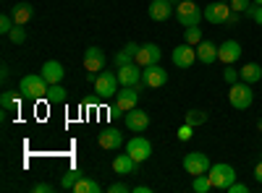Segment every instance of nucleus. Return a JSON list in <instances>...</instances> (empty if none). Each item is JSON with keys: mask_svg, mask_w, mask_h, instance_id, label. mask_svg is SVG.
Returning <instances> with one entry per match:
<instances>
[{"mask_svg": "<svg viewBox=\"0 0 262 193\" xmlns=\"http://www.w3.org/2000/svg\"><path fill=\"white\" fill-rule=\"evenodd\" d=\"M48 89H50V84L45 81V76L42 73H29L18 81V92L21 97H27L32 102H42V99H48Z\"/></svg>", "mask_w": 262, "mask_h": 193, "instance_id": "f257e3e1", "label": "nucleus"}, {"mask_svg": "<svg viewBox=\"0 0 262 193\" xmlns=\"http://www.w3.org/2000/svg\"><path fill=\"white\" fill-rule=\"evenodd\" d=\"M144 89V84H134V87H121L118 94H116V104H113V115L118 118L121 113H128V110H134V107L139 104V94Z\"/></svg>", "mask_w": 262, "mask_h": 193, "instance_id": "f03ea898", "label": "nucleus"}, {"mask_svg": "<svg viewBox=\"0 0 262 193\" xmlns=\"http://www.w3.org/2000/svg\"><path fill=\"white\" fill-rule=\"evenodd\" d=\"M205 18V13H202V8L194 3V0H181V3L176 6V21L184 26V29H189V26H200V21Z\"/></svg>", "mask_w": 262, "mask_h": 193, "instance_id": "7ed1b4c3", "label": "nucleus"}, {"mask_svg": "<svg viewBox=\"0 0 262 193\" xmlns=\"http://www.w3.org/2000/svg\"><path fill=\"white\" fill-rule=\"evenodd\" d=\"M207 178H210L212 188H217V190H228V188L236 183V170H233L231 164H226V162H217V164L210 167Z\"/></svg>", "mask_w": 262, "mask_h": 193, "instance_id": "20e7f679", "label": "nucleus"}, {"mask_svg": "<svg viewBox=\"0 0 262 193\" xmlns=\"http://www.w3.org/2000/svg\"><path fill=\"white\" fill-rule=\"evenodd\" d=\"M228 102H231V107H236V110H249L252 102H254V92L249 89V84H247V81L231 84Z\"/></svg>", "mask_w": 262, "mask_h": 193, "instance_id": "39448f33", "label": "nucleus"}, {"mask_svg": "<svg viewBox=\"0 0 262 193\" xmlns=\"http://www.w3.org/2000/svg\"><path fill=\"white\" fill-rule=\"evenodd\" d=\"M121 89V81H118V73H111V71H100L97 78H95V92L100 99H107V97H116Z\"/></svg>", "mask_w": 262, "mask_h": 193, "instance_id": "423d86ee", "label": "nucleus"}, {"mask_svg": "<svg viewBox=\"0 0 262 193\" xmlns=\"http://www.w3.org/2000/svg\"><path fill=\"white\" fill-rule=\"evenodd\" d=\"M210 157L205 154V152H189L186 157H184V170L191 175V178H196V175H207L210 173Z\"/></svg>", "mask_w": 262, "mask_h": 193, "instance_id": "0eeeda50", "label": "nucleus"}, {"mask_svg": "<svg viewBox=\"0 0 262 193\" xmlns=\"http://www.w3.org/2000/svg\"><path fill=\"white\" fill-rule=\"evenodd\" d=\"M165 81H168V71L160 63H152V66L142 68V84L147 89H160V87H165Z\"/></svg>", "mask_w": 262, "mask_h": 193, "instance_id": "6e6552de", "label": "nucleus"}, {"mask_svg": "<svg viewBox=\"0 0 262 193\" xmlns=\"http://www.w3.org/2000/svg\"><path fill=\"white\" fill-rule=\"evenodd\" d=\"M126 154H131V157L142 164V162H147V159L152 157V144H149L144 136H134L131 141H126Z\"/></svg>", "mask_w": 262, "mask_h": 193, "instance_id": "1a4fd4ad", "label": "nucleus"}, {"mask_svg": "<svg viewBox=\"0 0 262 193\" xmlns=\"http://www.w3.org/2000/svg\"><path fill=\"white\" fill-rule=\"evenodd\" d=\"M170 60H173V66H176V68H184L186 71V68L194 66V60H196V47L189 45V42H184V45H179L176 50H173Z\"/></svg>", "mask_w": 262, "mask_h": 193, "instance_id": "9d476101", "label": "nucleus"}, {"mask_svg": "<svg viewBox=\"0 0 262 193\" xmlns=\"http://www.w3.org/2000/svg\"><path fill=\"white\" fill-rule=\"evenodd\" d=\"M97 144H100V149H105V152H118L126 141H123V133L118 131V128H105V131H100V136H97Z\"/></svg>", "mask_w": 262, "mask_h": 193, "instance_id": "9b49d317", "label": "nucleus"}, {"mask_svg": "<svg viewBox=\"0 0 262 193\" xmlns=\"http://www.w3.org/2000/svg\"><path fill=\"white\" fill-rule=\"evenodd\" d=\"M84 68H86V73H100L105 68V52L97 45L84 50Z\"/></svg>", "mask_w": 262, "mask_h": 193, "instance_id": "f8f14e48", "label": "nucleus"}, {"mask_svg": "<svg viewBox=\"0 0 262 193\" xmlns=\"http://www.w3.org/2000/svg\"><path fill=\"white\" fill-rule=\"evenodd\" d=\"M160 58H163V50L155 45V42H147V45L139 47L134 63H137V66H142V68H147V66H152V63H160Z\"/></svg>", "mask_w": 262, "mask_h": 193, "instance_id": "ddd939ff", "label": "nucleus"}, {"mask_svg": "<svg viewBox=\"0 0 262 193\" xmlns=\"http://www.w3.org/2000/svg\"><path fill=\"white\" fill-rule=\"evenodd\" d=\"M205 21H210V24H226L228 21V16H231V6L228 3H210V6H205Z\"/></svg>", "mask_w": 262, "mask_h": 193, "instance_id": "4468645a", "label": "nucleus"}, {"mask_svg": "<svg viewBox=\"0 0 262 193\" xmlns=\"http://www.w3.org/2000/svg\"><path fill=\"white\" fill-rule=\"evenodd\" d=\"M242 58V45H238L236 39H226L223 45H217V60L223 63V66H231Z\"/></svg>", "mask_w": 262, "mask_h": 193, "instance_id": "2eb2a0df", "label": "nucleus"}, {"mask_svg": "<svg viewBox=\"0 0 262 193\" xmlns=\"http://www.w3.org/2000/svg\"><path fill=\"white\" fill-rule=\"evenodd\" d=\"M126 128L134 133H144L149 128V115L144 110H139V107H134V110L126 113Z\"/></svg>", "mask_w": 262, "mask_h": 193, "instance_id": "dca6fc26", "label": "nucleus"}, {"mask_svg": "<svg viewBox=\"0 0 262 193\" xmlns=\"http://www.w3.org/2000/svg\"><path fill=\"white\" fill-rule=\"evenodd\" d=\"M116 73H118L121 87H134V84H139V81H142V66H137V63H128V66H121Z\"/></svg>", "mask_w": 262, "mask_h": 193, "instance_id": "f3484780", "label": "nucleus"}, {"mask_svg": "<svg viewBox=\"0 0 262 193\" xmlns=\"http://www.w3.org/2000/svg\"><path fill=\"white\" fill-rule=\"evenodd\" d=\"M147 13H149L152 21H168L173 13H176V8H173L168 0H152L149 8H147Z\"/></svg>", "mask_w": 262, "mask_h": 193, "instance_id": "a211bd4d", "label": "nucleus"}, {"mask_svg": "<svg viewBox=\"0 0 262 193\" xmlns=\"http://www.w3.org/2000/svg\"><path fill=\"white\" fill-rule=\"evenodd\" d=\"M42 76H45V81L48 84H60L63 81V76H66V68L60 66L58 60H48L45 66H42V71H39Z\"/></svg>", "mask_w": 262, "mask_h": 193, "instance_id": "6ab92c4d", "label": "nucleus"}, {"mask_svg": "<svg viewBox=\"0 0 262 193\" xmlns=\"http://www.w3.org/2000/svg\"><path fill=\"white\" fill-rule=\"evenodd\" d=\"M196 60H202L205 66L207 63H215L217 60V45L210 39H202L200 45H196Z\"/></svg>", "mask_w": 262, "mask_h": 193, "instance_id": "aec40b11", "label": "nucleus"}, {"mask_svg": "<svg viewBox=\"0 0 262 193\" xmlns=\"http://www.w3.org/2000/svg\"><path fill=\"white\" fill-rule=\"evenodd\" d=\"M137 159L131 157V154H118L116 159H113V170L118 175H131V173H137Z\"/></svg>", "mask_w": 262, "mask_h": 193, "instance_id": "412c9836", "label": "nucleus"}, {"mask_svg": "<svg viewBox=\"0 0 262 193\" xmlns=\"http://www.w3.org/2000/svg\"><path fill=\"white\" fill-rule=\"evenodd\" d=\"M0 107H3V113H18L21 107V92H3L0 94Z\"/></svg>", "mask_w": 262, "mask_h": 193, "instance_id": "4be33fe9", "label": "nucleus"}, {"mask_svg": "<svg viewBox=\"0 0 262 193\" xmlns=\"http://www.w3.org/2000/svg\"><path fill=\"white\" fill-rule=\"evenodd\" d=\"M11 16L16 21V26H24V24H29V18H32V6L29 3H16L11 8Z\"/></svg>", "mask_w": 262, "mask_h": 193, "instance_id": "5701e85b", "label": "nucleus"}, {"mask_svg": "<svg viewBox=\"0 0 262 193\" xmlns=\"http://www.w3.org/2000/svg\"><path fill=\"white\" fill-rule=\"evenodd\" d=\"M238 73H242V81H247V84L262 81V66L259 63H247L244 68H238Z\"/></svg>", "mask_w": 262, "mask_h": 193, "instance_id": "b1692460", "label": "nucleus"}, {"mask_svg": "<svg viewBox=\"0 0 262 193\" xmlns=\"http://www.w3.org/2000/svg\"><path fill=\"white\" fill-rule=\"evenodd\" d=\"M74 193H100L102 190V185L97 183V180H92V178H79L76 183H74V188H71Z\"/></svg>", "mask_w": 262, "mask_h": 193, "instance_id": "393cba45", "label": "nucleus"}, {"mask_svg": "<svg viewBox=\"0 0 262 193\" xmlns=\"http://www.w3.org/2000/svg\"><path fill=\"white\" fill-rule=\"evenodd\" d=\"M48 102H50V104H66V102H69V92L63 89V84H50Z\"/></svg>", "mask_w": 262, "mask_h": 193, "instance_id": "a878e982", "label": "nucleus"}, {"mask_svg": "<svg viewBox=\"0 0 262 193\" xmlns=\"http://www.w3.org/2000/svg\"><path fill=\"white\" fill-rule=\"evenodd\" d=\"M207 118H210V115H207V110H196V107H194V110H189V113L184 115V123H189V125H194V128H196V125H205V123H207Z\"/></svg>", "mask_w": 262, "mask_h": 193, "instance_id": "bb28decb", "label": "nucleus"}, {"mask_svg": "<svg viewBox=\"0 0 262 193\" xmlns=\"http://www.w3.org/2000/svg\"><path fill=\"white\" fill-rule=\"evenodd\" d=\"M79 178H81V170H76V167H71V170H69V173H66V175H63V180H60V188H63V190H71V188H74V183H76Z\"/></svg>", "mask_w": 262, "mask_h": 193, "instance_id": "cd10ccee", "label": "nucleus"}, {"mask_svg": "<svg viewBox=\"0 0 262 193\" xmlns=\"http://www.w3.org/2000/svg\"><path fill=\"white\" fill-rule=\"evenodd\" d=\"M210 188H212V183H210L207 175H196V178L191 180V190H194V193H207Z\"/></svg>", "mask_w": 262, "mask_h": 193, "instance_id": "c85d7f7f", "label": "nucleus"}, {"mask_svg": "<svg viewBox=\"0 0 262 193\" xmlns=\"http://www.w3.org/2000/svg\"><path fill=\"white\" fill-rule=\"evenodd\" d=\"M186 42L196 47V45L202 42V29H200V26H189V29H186Z\"/></svg>", "mask_w": 262, "mask_h": 193, "instance_id": "c756f323", "label": "nucleus"}, {"mask_svg": "<svg viewBox=\"0 0 262 193\" xmlns=\"http://www.w3.org/2000/svg\"><path fill=\"white\" fill-rule=\"evenodd\" d=\"M231 11H236V13H247L252 6H254V0H231Z\"/></svg>", "mask_w": 262, "mask_h": 193, "instance_id": "7c9ffc66", "label": "nucleus"}, {"mask_svg": "<svg viewBox=\"0 0 262 193\" xmlns=\"http://www.w3.org/2000/svg\"><path fill=\"white\" fill-rule=\"evenodd\" d=\"M223 81H226V84H238V81H242V73L233 68V63H231V66H226V71H223Z\"/></svg>", "mask_w": 262, "mask_h": 193, "instance_id": "2f4dec72", "label": "nucleus"}, {"mask_svg": "<svg viewBox=\"0 0 262 193\" xmlns=\"http://www.w3.org/2000/svg\"><path fill=\"white\" fill-rule=\"evenodd\" d=\"M13 26H16V21H13L11 13H3V16H0V32H3V34H11Z\"/></svg>", "mask_w": 262, "mask_h": 193, "instance_id": "473e14b6", "label": "nucleus"}, {"mask_svg": "<svg viewBox=\"0 0 262 193\" xmlns=\"http://www.w3.org/2000/svg\"><path fill=\"white\" fill-rule=\"evenodd\" d=\"M113 63L121 68V66H128V63H134V55H128L126 50H118L116 52V58H113Z\"/></svg>", "mask_w": 262, "mask_h": 193, "instance_id": "72a5a7b5", "label": "nucleus"}, {"mask_svg": "<svg viewBox=\"0 0 262 193\" xmlns=\"http://www.w3.org/2000/svg\"><path fill=\"white\" fill-rule=\"evenodd\" d=\"M179 141H191V136H194V125H189V123H184L181 128H179Z\"/></svg>", "mask_w": 262, "mask_h": 193, "instance_id": "f704fd0d", "label": "nucleus"}, {"mask_svg": "<svg viewBox=\"0 0 262 193\" xmlns=\"http://www.w3.org/2000/svg\"><path fill=\"white\" fill-rule=\"evenodd\" d=\"M8 37H11V42H13V45H21V42L27 39V32L21 29V26H13V32H11Z\"/></svg>", "mask_w": 262, "mask_h": 193, "instance_id": "c9c22d12", "label": "nucleus"}, {"mask_svg": "<svg viewBox=\"0 0 262 193\" xmlns=\"http://www.w3.org/2000/svg\"><path fill=\"white\" fill-rule=\"evenodd\" d=\"M247 16L254 21V24H259V26H262V6H257V3H254V6L247 11Z\"/></svg>", "mask_w": 262, "mask_h": 193, "instance_id": "e433bc0d", "label": "nucleus"}, {"mask_svg": "<svg viewBox=\"0 0 262 193\" xmlns=\"http://www.w3.org/2000/svg\"><path fill=\"white\" fill-rule=\"evenodd\" d=\"M107 190H111V193H128L131 188L126 183H113V185H107Z\"/></svg>", "mask_w": 262, "mask_h": 193, "instance_id": "4c0bfd02", "label": "nucleus"}, {"mask_svg": "<svg viewBox=\"0 0 262 193\" xmlns=\"http://www.w3.org/2000/svg\"><path fill=\"white\" fill-rule=\"evenodd\" d=\"M32 190H34V193H53L55 188H53V185H48V183H37Z\"/></svg>", "mask_w": 262, "mask_h": 193, "instance_id": "58836bf2", "label": "nucleus"}, {"mask_svg": "<svg viewBox=\"0 0 262 193\" xmlns=\"http://www.w3.org/2000/svg\"><path fill=\"white\" fill-rule=\"evenodd\" d=\"M226 193H249V188H247L244 183H233V185H231Z\"/></svg>", "mask_w": 262, "mask_h": 193, "instance_id": "ea45409f", "label": "nucleus"}, {"mask_svg": "<svg viewBox=\"0 0 262 193\" xmlns=\"http://www.w3.org/2000/svg\"><path fill=\"white\" fill-rule=\"evenodd\" d=\"M139 47H142V45H137V42H128V45H126L123 50H126L128 55H134V60H137V52H139Z\"/></svg>", "mask_w": 262, "mask_h": 193, "instance_id": "a19ab883", "label": "nucleus"}, {"mask_svg": "<svg viewBox=\"0 0 262 193\" xmlns=\"http://www.w3.org/2000/svg\"><path fill=\"white\" fill-rule=\"evenodd\" d=\"M254 178H257V183H262V159H259L257 167H254Z\"/></svg>", "mask_w": 262, "mask_h": 193, "instance_id": "79ce46f5", "label": "nucleus"}, {"mask_svg": "<svg viewBox=\"0 0 262 193\" xmlns=\"http://www.w3.org/2000/svg\"><path fill=\"white\" fill-rule=\"evenodd\" d=\"M134 193H152V188L149 185H137V188H131Z\"/></svg>", "mask_w": 262, "mask_h": 193, "instance_id": "37998d69", "label": "nucleus"}, {"mask_svg": "<svg viewBox=\"0 0 262 193\" xmlns=\"http://www.w3.org/2000/svg\"><path fill=\"white\" fill-rule=\"evenodd\" d=\"M226 24H231V26H233V24H238V13H236V11H231V16H228Z\"/></svg>", "mask_w": 262, "mask_h": 193, "instance_id": "c03bdc74", "label": "nucleus"}, {"mask_svg": "<svg viewBox=\"0 0 262 193\" xmlns=\"http://www.w3.org/2000/svg\"><path fill=\"white\" fill-rule=\"evenodd\" d=\"M97 102H100V97H90L86 99V107H97Z\"/></svg>", "mask_w": 262, "mask_h": 193, "instance_id": "a18cd8bd", "label": "nucleus"}, {"mask_svg": "<svg viewBox=\"0 0 262 193\" xmlns=\"http://www.w3.org/2000/svg\"><path fill=\"white\" fill-rule=\"evenodd\" d=\"M168 3H170V6H173V8H176V6H179V3H181V0H168Z\"/></svg>", "mask_w": 262, "mask_h": 193, "instance_id": "49530a36", "label": "nucleus"}, {"mask_svg": "<svg viewBox=\"0 0 262 193\" xmlns=\"http://www.w3.org/2000/svg\"><path fill=\"white\" fill-rule=\"evenodd\" d=\"M257 128H259V131H262V120H259V123H257Z\"/></svg>", "mask_w": 262, "mask_h": 193, "instance_id": "de8ad7c7", "label": "nucleus"}, {"mask_svg": "<svg viewBox=\"0 0 262 193\" xmlns=\"http://www.w3.org/2000/svg\"><path fill=\"white\" fill-rule=\"evenodd\" d=\"M254 3H257V6H262V0H254Z\"/></svg>", "mask_w": 262, "mask_h": 193, "instance_id": "09e8293b", "label": "nucleus"}, {"mask_svg": "<svg viewBox=\"0 0 262 193\" xmlns=\"http://www.w3.org/2000/svg\"><path fill=\"white\" fill-rule=\"evenodd\" d=\"M221 3H231V0H221Z\"/></svg>", "mask_w": 262, "mask_h": 193, "instance_id": "8fccbe9b", "label": "nucleus"}]
</instances>
